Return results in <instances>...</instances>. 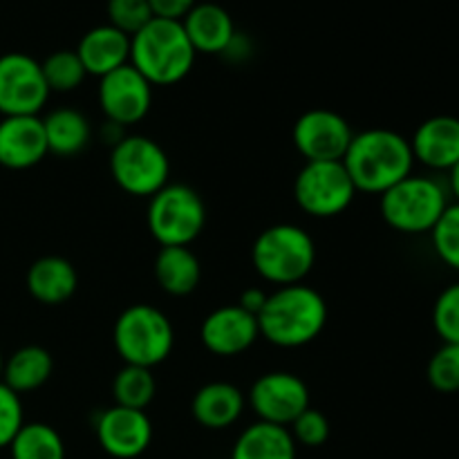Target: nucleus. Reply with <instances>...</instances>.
<instances>
[{"label": "nucleus", "mask_w": 459, "mask_h": 459, "mask_svg": "<svg viewBox=\"0 0 459 459\" xmlns=\"http://www.w3.org/2000/svg\"><path fill=\"white\" fill-rule=\"evenodd\" d=\"M40 67H43V76L49 92L58 94L74 92L76 88L83 85L85 76H88L76 49H58V52H52L45 61H40Z\"/></svg>", "instance_id": "nucleus-28"}, {"label": "nucleus", "mask_w": 459, "mask_h": 459, "mask_svg": "<svg viewBox=\"0 0 459 459\" xmlns=\"http://www.w3.org/2000/svg\"><path fill=\"white\" fill-rule=\"evenodd\" d=\"M352 137L350 121L327 108L303 112L291 128V142L305 161H341Z\"/></svg>", "instance_id": "nucleus-12"}, {"label": "nucleus", "mask_w": 459, "mask_h": 459, "mask_svg": "<svg viewBox=\"0 0 459 459\" xmlns=\"http://www.w3.org/2000/svg\"><path fill=\"white\" fill-rule=\"evenodd\" d=\"M251 264L269 285H299L316 264V242L299 224H273L254 240Z\"/></svg>", "instance_id": "nucleus-4"}, {"label": "nucleus", "mask_w": 459, "mask_h": 459, "mask_svg": "<svg viewBox=\"0 0 459 459\" xmlns=\"http://www.w3.org/2000/svg\"><path fill=\"white\" fill-rule=\"evenodd\" d=\"M245 393L229 381L204 384L191 399L193 420L206 430L231 429L245 415Z\"/></svg>", "instance_id": "nucleus-18"}, {"label": "nucleus", "mask_w": 459, "mask_h": 459, "mask_svg": "<svg viewBox=\"0 0 459 459\" xmlns=\"http://www.w3.org/2000/svg\"><path fill=\"white\" fill-rule=\"evenodd\" d=\"M448 173H451V178H448V188H451L455 202H459V161L448 170Z\"/></svg>", "instance_id": "nucleus-38"}, {"label": "nucleus", "mask_w": 459, "mask_h": 459, "mask_svg": "<svg viewBox=\"0 0 459 459\" xmlns=\"http://www.w3.org/2000/svg\"><path fill=\"white\" fill-rule=\"evenodd\" d=\"M12 459H65V442L54 426L45 421L22 424L13 442L9 444Z\"/></svg>", "instance_id": "nucleus-26"}, {"label": "nucleus", "mask_w": 459, "mask_h": 459, "mask_svg": "<svg viewBox=\"0 0 459 459\" xmlns=\"http://www.w3.org/2000/svg\"><path fill=\"white\" fill-rule=\"evenodd\" d=\"M76 54H79L88 76L101 79L130 63V36L112 27L110 22L97 25L81 36Z\"/></svg>", "instance_id": "nucleus-19"}, {"label": "nucleus", "mask_w": 459, "mask_h": 459, "mask_svg": "<svg viewBox=\"0 0 459 459\" xmlns=\"http://www.w3.org/2000/svg\"><path fill=\"white\" fill-rule=\"evenodd\" d=\"M43 119L48 151L56 157H74L88 148L92 142V126L90 119L76 108H56L48 112Z\"/></svg>", "instance_id": "nucleus-24"}, {"label": "nucleus", "mask_w": 459, "mask_h": 459, "mask_svg": "<svg viewBox=\"0 0 459 459\" xmlns=\"http://www.w3.org/2000/svg\"><path fill=\"white\" fill-rule=\"evenodd\" d=\"M195 56L197 52L182 21L152 18L143 30L130 36V65L152 88H166L186 79L195 65Z\"/></svg>", "instance_id": "nucleus-3"}, {"label": "nucleus", "mask_w": 459, "mask_h": 459, "mask_svg": "<svg viewBox=\"0 0 459 459\" xmlns=\"http://www.w3.org/2000/svg\"><path fill=\"white\" fill-rule=\"evenodd\" d=\"M433 249L446 267L459 272V202L446 206L439 222L430 231Z\"/></svg>", "instance_id": "nucleus-29"}, {"label": "nucleus", "mask_w": 459, "mask_h": 459, "mask_svg": "<svg viewBox=\"0 0 459 459\" xmlns=\"http://www.w3.org/2000/svg\"><path fill=\"white\" fill-rule=\"evenodd\" d=\"M155 18H169V21H182L188 12L197 4V0H148Z\"/></svg>", "instance_id": "nucleus-35"}, {"label": "nucleus", "mask_w": 459, "mask_h": 459, "mask_svg": "<svg viewBox=\"0 0 459 459\" xmlns=\"http://www.w3.org/2000/svg\"><path fill=\"white\" fill-rule=\"evenodd\" d=\"M426 379L437 393H459V343H444L430 357Z\"/></svg>", "instance_id": "nucleus-30"}, {"label": "nucleus", "mask_w": 459, "mask_h": 459, "mask_svg": "<svg viewBox=\"0 0 459 459\" xmlns=\"http://www.w3.org/2000/svg\"><path fill=\"white\" fill-rule=\"evenodd\" d=\"M152 85L130 63L99 79L97 99L106 121L124 128L146 119L152 106Z\"/></svg>", "instance_id": "nucleus-13"}, {"label": "nucleus", "mask_w": 459, "mask_h": 459, "mask_svg": "<svg viewBox=\"0 0 459 459\" xmlns=\"http://www.w3.org/2000/svg\"><path fill=\"white\" fill-rule=\"evenodd\" d=\"M290 433L294 437L296 446L318 448L330 439V421L321 411L309 406L300 417H296L290 426Z\"/></svg>", "instance_id": "nucleus-33"}, {"label": "nucleus", "mask_w": 459, "mask_h": 459, "mask_svg": "<svg viewBox=\"0 0 459 459\" xmlns=\"http://www.w3.org/2000/svg\"><path fill=\"white\" fill-rule=\"evenodd\" d=\"M146 227L160 247H191L206 227V206L188 184L169 182L148 200Z\"/></svg>", "instance_id": "nucleus-7"}, {"label": "nucleus", "mask_w": 459, "mask_h": 459, "mask_svg": "<svg viewBox=\"0 0 459 459\" xmlns=\"http://www.w3.org/2000/svg\"><path fill=\"white\" fill-rule=\"evenodd\" d=\"M247 403L258 421L290 429L296 417L309 408V388L294 372L273 370L251 384Z\"/></svg>", "instance_id": "nucleus-11"}, {"label": "nucleus", "mask_w": 459, "mask_h": 459, "mask_svg": "<svg viewBox=\"0 0 459 459\" xmlns=\"http://www.w3.org/2000/svg\"><path fill=\"white\" fill-rule=\"evenodd\" d=\"M327 325V303L321 291L299 285L276 287L258 314L260 339L282 350L305 348L323 334Z\"/></svg>", "instance_id": "nucleus-2"}, {"label": "nucleus", "mask_w": 459, "mask_h": 459, "mask_svg": "<svg viewBox=\"0 0 459 459\" xmlns=\"http://www.w3.org/2000/svg\"><path fill=\"white\" fill-rule=\"evenodd\" d=\"M110 175L124 193L151 200L170 182V160L155 139L126 134L110 148Z\"/></svg>", "instance_id": "nucleus-8"}, {"label": "nucleus", "mask_w": 459, "mask_h": 459, "mask_svg": "<svg viewBox=\"0 0 459 459\" xmlns=\"http://www.w3.org/2000/svg\"><path fill=\"white\" fill-rule=\"evenodd\" d=\"M52 372L54 359L49 350L40 348V345H25V348H18L12 357L4 359L0 381L16 394H27L43 388Z\"/></svg>", "instance_id": "nucleus-25"}, {"label": "nucleus", "mask_w": 459, "mask_h": 459, "mask_svg": "<svg viewBox=\"0 0 459 459\" xmlns=\"http://www.w3.org/2000/svg\"><path fill=\"white\" fill-rule=\"evenodd\" d=\"M299 446L290 429L267 421H254L238 435L231 459H296Z\"/></svg>", "instance_id": "nucleus-23"}, {"label": "nucleus", "mask_w": 459, "mask_h": 459, "mask_svg": "<svg viewBox=\"0 0 459 459\" xmlns=\"http://www.w3.org/2000/svg\"><path fill=\"white\" fill-rule=\"evenodd\" d=\"M157 394V379L151 368L124 363L112 379V399L117 406L146 411Z\"/></svg>", "instance_id": "nucleus-27"}, {"label": "nucleus", "mask_w": 459, "mask_h": 459, "mask_svg": "<svg viewBox=\"0 0 459 459\" xmlns=\"http://www.w3.org/2000/svg\"><path fill=\"white\" fill-rule=\"evenodd\" d=\"M22 424H25V412H22L21 394L0 381V448H9Z\"/></svg>", "instance_id": "nucleus-34"}, {"label": "nucleus", "mask_w": 459, "mask_h": 459, "mask_svg": "<svg viewBox=\"0 0 459 459\" xmlns=\"http://www.w3.org/2000/svg\"><path fill=\"white\" fill-rule=\"evenodd\" d=\"M260 339L258 316L240 305H222L213 309L200 325V341L215 357H240Z\"/></svg>", "instance_id": "nucleus-15"}, {"label": "nucleus", "mask_w": 459, "mask_h": 459, "mask_svg": "<svg viewBox=\"0 0 459 459\" xmlns=\"http://www.w3.org/2000/svg\"><path fill=\"white\" fill-rule=\"evenodd\" d=\"M3 366H4V357L3 352H0V379H3Z\"/></svg>", "instance_id": "nucleus-39"}, {"label": "nucleus", "mask_w": 459, "mask_h": 459, "mask_svg": "<svg viewBox=\"0 0 459 459\" xmlns=\"http://www.w3.org/2000/svg\"><path fill=\"white\" fill-rule=\"evenodd\" d=\"M343 166L357 193L381 195L402 182L415 169L411 142L390 128H370L354 133Z\"/></svg>", "instance_id": "nucleus-1"}, {"label": "nucleus", "mask_w": 459, "mask_h": 459, "mask_svg": "<svg viewBox=\"0 0 459 459\" xmlns=\"http://www.w3.org/2000/svg\"><path fill=\"white\" fill-rule=\"evenodd\" d=\"M25 282L31 299L39 300L40 305L56 307L74 296L76 287H79V273L67 258L43 255L27 269Z\"/></svg>", "instance_id": "nucleus-21"}, {"label": "nucleus", "mask_w": 459, "mask_h": 459, "mask_svg": "<svg viewBox=\"0 0 459 459\" xmlns=\"http://www.w3.org/2000/svg\"><path fill=\"white\" fill-rule=\"evenodd\" d=\"M357 197L343 161H305L294 179V200L309 218L330 220L345 213Z\"/></svg>", "instance_id": "nucleus-9"}, {"label": "nucleus", "mask_w": 459, "mask_h": 459, "mask_svg": "<svg viewBox=\"0 0 459 459\" xmlns=\"http://www.w3.org/2000/svg\"><path fill=\"white\" fill-rule=\"evenodd\" d=\"M267 296L269 291H264L263 287H247L240 294L238 305H240L242 309H247L249 314H254V316H258V314L263 312L264 303H267Z\"/></svg>", "instance_id": "nucleus-36"}, {"label": "nucleus", "mask_w": 459, "mask_h": 459, "mask_svg": "<svg viewBox=\"0 0 459 459\" xmlns=\"http://www.w3.org/2000/svg\"><path fill=\"white\" fill-rule=\"evenodd\" d=\"M152 272L157 285L178 299L193 294L202 281L200 258L191 247H160Z\"/></svg>", "instance_id": "nucleus-22"}, {"label": "nucleus", "mask_w": 459, "mask_h": 459, "mask_svg": "<svg viewBox=\"0 0 459 459\" xmlns=\"http://www.w3.org/2000/svg\"><path fill=\"white\" fill-rule=\"evenodd\" d=\"M40 61L25 52L0 56V115L39 117L49 101Z\"/></svg>", "instance_id": "nucleus-10"}, {"label": "nucleus", "mask_w": 459, "mask_h": 459, "mask_svg": "<svg viewBox=\"0 0 459 459\" xmlns=\"http://www.w3.org/2000/svg\"><path fill=\"white\" fill-rule=\"evenodd\" d=\"M448 204V188L430 175L411 173L379 195L384 222L406 236L433 231Z\"/></svg>", "instance_id": "nucleus-5"}, {"label": "nucleus", "mask_w": 459, "mask_h": 459, "mask_svg": "<svg viewBox=\"0 0 459 459\" xmlns=\"http://www.w3.org/2000/svg\"><path fill=\"white\" fill-rule=\"evenodd\" d=\"M99 446L115 459H137L152 444V421L146 411L110 406L101 411L94 421Z\"/></svg>", "instance_id": "nucleus-14"}, {"label": "nucleus", "mask_w": 459, "mask_h": 459, "mask_svg": "<svg viewBox=\"0 0 459 459\" xmlns=\"http://www.w3.org/2000/svg\"><path fill=\"white\" fill-rule=\"evenodd\" d=\"M411 142L415 164L430 170H451L459 161V119L437 115L421 121Z\"/></svg>", "instance_id": "nucleus-17"}, {"label": "nucleus", "mask_w": 459, "mask_h": 459, "mask_svg": "<svg viewBox=\"0 0 459 459\" xmlns=\"http://www.w3.org/2000/svg\"><path fill=\"white\" fill-rule=\"evenodd\" d=\"M112 343L121 361L152 370L173 354L175 327L155 305H130L117 316Z\"/></svg>", "instance_id": "nucleus-6"}, {"label": "nucleus", "mask_w": 459, "mask_h": 459, "mask_svg": "<svg viewBox=\"0 0 459 459\" xmlns=\"http://www.w3.org/2000/svg\"><path fill=\"white\" fill-rule=\"evenodd\" d=\"M155 18L148 0H108V21L124 34L134 36Z\"/></svg>", "instance_id": "nucleus-31"}, {"label": "nucleus", "mask_w": 459, "mask_h": 459, "mask_svg": "<svg viewBox=\"0 0 459 459\" xmlns=\"http://www.w3.org/2000/svg\"><path fill=\"white\" fill-rule=\"evenodd\" d=\"M182 27L197 54H224L238 34L231 13L215 3H197Z\"/></svg>", "instance_id": "nucleus-20"}, {"label": "nucleus", "mask_w": 459, "mask_h": 459, "mask_svg": "<svg viewBox=\"0 0 459 459\" xmlns=\"http://www.w3.org/2000/svg\"><path fill=\"white\" fill-rule=\"evenodd\" d=\"M99 134H101V142H106L108 146L115 148L117 143L126 137V128L119 124H112V121H106V124L101 126V133Z\"/></svg>", "instance_id": "nucleus-37"}, {"label": "nucleus", "mask_w": 459, "mask_h": 459, "mask_svg": "<svg viewBox=\"0 0 459 459\" xmlns=\"http://www.w3.org/2000/svg\"><path fill=\"white\" fill-rule=\"evenodd\" d=\"M49 155L40 117H3L0 119V166L27 170Z\"/></svg>", "instance_id": "nucleus-16"}, {"label": "nucleus", "mask_w": 459, "mask_h": 459, "mask_svg": "<svg viewBox=\"0 0 459 459\" xmlns=\"http://www.w3.org/2000/svg\"><path fill=\"white\" fill-rule=\"evenodd\" d=\"M433 327L444 343H459V282L448 285L435 300Z\"/></svg>", "instance_id": "nucleus-32"}]
</instances>
